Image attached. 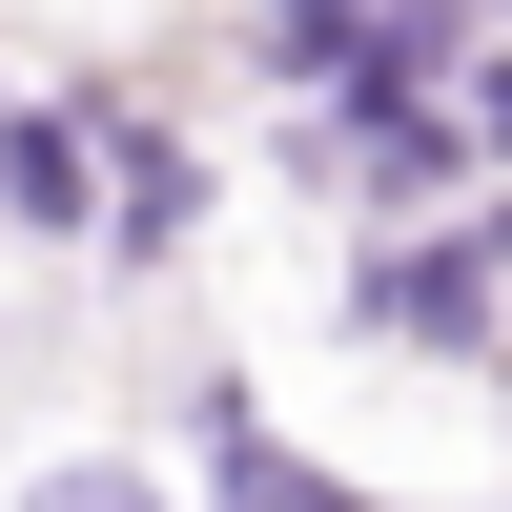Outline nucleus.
Instances as JSON below:
<instances>
[{
    "mask_svg": "<svg viewBox=\"0 0 512 512\" xmlns=\"http://www.w3.org/2000/svg\"><path fill=\"white\" fill-rule=\"evenodd\" d=\"M226 512H349V492H308V472H287V451H267V431L226 410Z\"/></svg>",
    "mask_w": 512,
    "mask_h": 512,
    "instance_id": "f257e3e1",
    "label": "nucleus"
},
{
    "mask_svg": "<svg viewBox=\"0 0 512 512\" xmlns=\"http://www.w3.org/2000/svg\"><path fill=\"white\" fill-rule=\"evenodd\" d=\"M41 512H144V492H123V472H62V492H41Z\"/></svg>",
    "mask_w": 512,
    "mask_h": 512,
    "instance_id": "f03ea898",
    "label": "nucleus"
}]
</instances>
